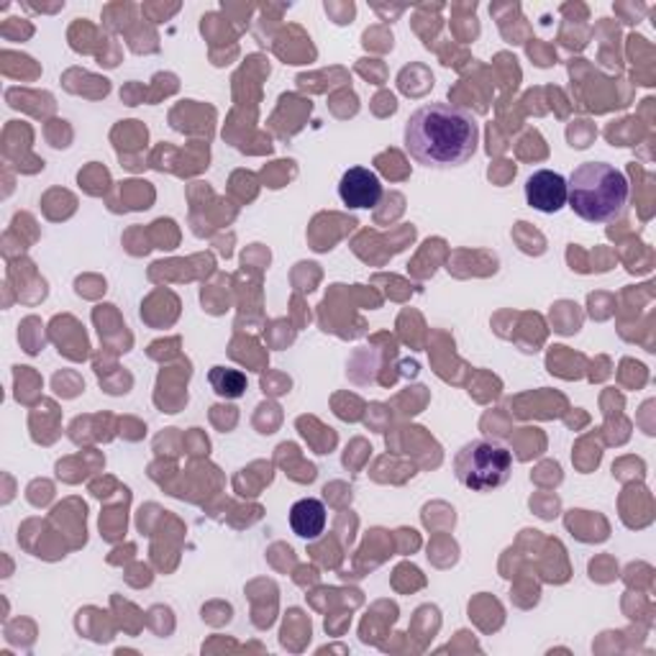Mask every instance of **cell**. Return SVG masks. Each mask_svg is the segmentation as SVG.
<instances>
[{
    "label": "cell",
    "instance_id": "4",
    "mask_svg": "<svg viewBox=\"0 0 656 656\" xmlns=\"http://www.w3.org/2000/svg\"><path fill=\"white\" fill-rule=\"evenodd\" d=\"M528 206L541 213H559L566 206V180L551 169H539L526 180Z\"/></svg>",
    "mask_w": 656,
    "mask_h": 656
},
{
    "label": "cell",
    "instance_id": "7",
    "mask_svg": "<svg viewBox=\"0 0 656 656\" xmlns=\"http://www.w3.org/2000/svg\"><path fill=\"white\" fill-rule=\"evenodd\" d=\"M208 379H211L213 390L223 395V398H238V395H244L246 390V377L238 370L213 367Z\"/></svg>",
    "mask_w": 656,
    "mask_h": 656
},
{
    "label": "cell",
    "instance_id": "5",
    "mask_svg": "<svg viewBox=\"0 0 656 656\" xmlns=\"http://www.w3.org/2000/svg\"><path fill=\"white\" fill-rule=\"evenodd\" d=\"M339 198L349 208H375L383 200V183L372 169L352 167L341 177Z\"/></svg>",
    "mask_w": 656,
    "mask_h": 656
},
{
    "label": "cell",
    "instance_id": "3",
    "mask_svg": "<svg viewBox=\"0 0 656 656\" xmlns=\"http://www.w3.org/2000/svg\"><path fill=\"white\" fill-rule=\"evenodd\" d=\"M513 454L495 442L475 438L454 457V475L472 492H492L511 480Z\"/></svg>",
    "mask_w": 656,
    "mask_h": 656
},
{
    "label": "cell",
    "instance_id": "6",
    "mask_svg": "<svg viewBox=\"0 0 656 656\" xmlns=\"http://www.w3.org/2000/svg\"><path fill=\"white\" fill-rule=\"evenodd\" d=\"M290 528L305 541H316L326 531V505L318 497H303L290 508Z\"/></svg>",
    "mask_w": 656,
    "mask_h": 656
},
{
    "label": "cell",
    "instance_id": "1",
    "mask_svg": "<svg viewBox=\"0 0 656 656\" xmlns=\"http://www.w3.org/2000/svg\"><path fill=\"white\" fill-rule=\"evenodd\" d=\"M480 144V124L472 110L452 103H429L406 121V152L423 167L452 169L472 160Z\"/></svg>",
    "mask_w": 656,
    "mask_h": 656
},
{
    "label": "cell",
    "instance_id": "2",
    "mask_svg": "<svg viewBox=\"0 0 656 656\" xmlns=\"http://www.w3.org/2000/svg\"><path fill=\"white\" fill-rule=\"evenodd\" d=\"M566 203L583 221L610 223L629 206V180L606 162H585L566 180Z\"/></svg>",
    "mask_w": 656,
    "mask_h": 656
}]
</instances>
